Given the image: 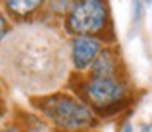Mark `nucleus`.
Here are the masks:
<instances>
[{"mask_svg": "<svg viewBox=\"0 0 152 132\" xmlns=\"http://www.w3.org/2000/svg\"><path fill=\"white\" fill-rule=\"evenodd\" d=\"M8 34V25H7V20L4 18V15L0 13V43L5 36Z\"/></svg>", "mask_w": 152, "mask_h": 132, "instance_id": "1a4fd4ad", "label": "nucleus"}, {"mask_svg": "<svg viewBox=\"0 0 152 132\" xmlns=\"http://www.w3.org/2000/svg\"><path fill=\"white\" fill-rule=\"evenodd\" d=\"M139 132H151V125H149V124L142 125V127H141V131H139Z\"/></svg>", "mask_w": 152, "mask_h": 132, "instance_id": "9d476101", "label": "nucleus"}, {"mask_svg": "<svg viewBox=\"0 0 152 132\" xmlns=\"http://www.w3.org/2000/svg\"><path fill=\"white\" fill-rule=\"evenodd\" d=\"M93 73L95 78H113V73L116 69V60L113 52L110 51H102L93 60Z\"/></svg>", "mask_w": 152, "mask_h": 132, "instance_id": "423d86ee", "label": "nucleus"}, {"mask_svg": "<svg viewBox=\"0 0 152 132\" xmlns=\"http://www.w3.org/2000/svg\"><path fill=\"white\" fill-rule=\"evenodd\" d=\"M98 52H100V43L88 36L75 38L72 41V46H70V59L74 62V67L79 70L87 69L95 60Z\"/></svg>", "mask_w": 152, "mask_h": 132, "instance_id": "39448f33", "label": "nucleus"}, {"mask_svg": "<svg viewBox=\"0 0 152 132\" xmlns=\"http://www.w3.org/2000/svg\"><path fill=\"white\" fill-rule=\"evenodd\" d=\"M70 5H74V0H49V7L56 13H64L69 10Z\"/></svg>", "mask_w": 152, "mask_h": 132, "instance_id": "6e6552de", "label": "nucleus"}, {"mask_svg": "<svg viewBox=\"0 0 152 132\" xmlns=\"http://www.w3.org/2000/svg\"><path fill=\"white\" fill-rule=\"evenodd\" d=\"M43 111L57 127L67 131L85 129L95 122L93 114L85 104L67 95L48 98L43 103Z\"/></svg>", "mask_w": 152, "mask_h": 132, "instance_id": "f03ea898", "label": "nucleus"}, {"mask_svg": "<svg viewBox=\"0 0 152 132\" xmlns=\"http://www.w3.org/2000/svg\"><path fill=\"white\" fill-rule=\"evenodd\" d=\"M123 132H132V127H131V124H128L124 129H123Z\"/></svg>", "mask_w": 152, "mask_h": 132, "instance_id": "9b49d317", "label": "nucleus"}, {"mask_svg": "<svg viewBox=\"0 0 152 132\" xmlns=\"http://www.w3.org/2000/svg\"><path fill=\"white\" fill-rule=\"evenodd\" d=\"M0 132H18V131H15V129H8V131H0Z\"/></svg>", "mask_w": 152, "mask_h": 132, "instance_id": "f8f14e48", "label": "nucleus"}, {"mask_svg": "<svg viewBox=\"0 0 152 132\" xmlns=\"http://www.w3.org/2000/svg\"><path fill=\"white\" fill-rule=\"evenodd\" d=\"M69 49L54 30L25 25L0 43V69L28 91H48L67 75Z\"/></svg>", "mask_w": 152, "mask_h": 132, "instance_id": "f257e3e1", "label": "nucleus"}, {"mask_svg": "<svg viewBox=\"0 0 152 132\" xmlns=\"http://www.w3.org/2000/svg\"><path fill=\"white\" fill-rule=\"evenodd\" d=\"M124 95L123 83L115 78H95L87 86V96L96 108H110L121 101Z\"/></svg>", "mask_w": 152, "mask_h": 132, "instance_id": "20e7f679", "label": "nucleus"}, {"mask_svg": "<svg viewBox=\"0 0 152 132\" xmlns=\"http://www.w3.org/2000/svg\"><path fill=\"white\" fill-rule=\"evenodd\" d=\"M44 0H5L7 8L15 15H28L34 12Z\"/></svg>", "mask_w": 152, "mask_h": 132, "instance_id": "0eeeda50", "label": "nucleus"}, {"mask_svg": "<svg viewBox=\"0 0 152 132\" xmlns=\"http://www.w3.org/2000/svg\"><path fill=\"white\" fill-rule=\"evenodd\" d=\"M106 7L103 0H79L69 15V30L80 36L96 33L105 26Z\"/></svg>", "mask_w": 152, "mask_h": 132, "instance_id": "7ed1b4c3", "label": "nucleus"}]
</instances>
